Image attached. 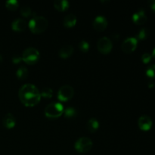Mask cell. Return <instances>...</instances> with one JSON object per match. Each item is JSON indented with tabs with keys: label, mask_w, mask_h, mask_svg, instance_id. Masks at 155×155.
I'll return each instance as SVG.
<instances>
[{
	"label": "cell",
	"mask_w": 155,
	"mask_h": 155,
	"mask_svg": "<svg viewBox=\"0 0 155 155\" xmlns=\"http://www.w3.org/2000/svg\"><path fill=\"white\" fill-rule=\"evenodd\" d=\"M2 123L5 127L8 129H12L16 124V119L12 114L8 113L3 117Z\"/></svg>",
	"instance_id": "7c38bea8"
},
{
	"label": "cell",
	"mask_w": 155,
	"mask_h": 155,
	"mask_svg": "<svg viewBox=\"0 0 155 155\" xmlns=\"http://www.w3.org/2000/svg\"><path fill=\"white\" fill-rule=\"evenodd\" d=\"M133 21L135 24H139V25L145 24L147 21V16L145 13V11L141 9L133 14Z\"/></svg>",
	"instance_id": "8fae6325"
},
{
	"label": "cell",
	"mask_w": 155,
	"mask_h": 155,
	"mask_svg": "<svg viewBox=\"0 0 155 155\" xmlns=\"http://www.w3.org/2000/svg\"><path fill=\"white\" fill-rule=\"evenodd\" d=\"M48 27V21L43 16H34L29 21V27L34 33H40L45 31Z\"/></svg>",
	"instance_id": "7a4b0ae2"
},
{
	"label": "cell",
	"mask_w": 155,
	"mask_h": 155,
	"mask_svg": "<svg viewBox=\"0 0 155 155\" xmlns=\"http://www.w3.org/2000/svg\"><path fill=\"white\" fill-rule=\"evenodd\" d=\"M21 14L24 17L27 18V17H29L31 15V14H32L31 8H30V7H29V6H27V5L22 6L21 8Z\"/></svg>",
	"instance_id": "603a6c76"
},
{
	"label": "cell",
	"mask_w": 155,
	"mask_h": 155,
	"mask_svg": "<svg viewBox=\"0 0 155 155\" xmlns=\"http://www.w3.org/2000/svg\"><path fill=\"white\" fill-rule=\"evenodd\" d=\"M54 6L57 10L63 12L68 8L69 2L67 0H55L54 2Z\"/></svg>",
	"instance_id": "2e32d148"
},
{
	"label": "cell",
	"mask_w": 155,
	"mask_h": 155,
	"mask_svg": "<svg viewBox=\"0 0 155 155\" xmlns=\"http://www.w3.org/2000/svg\"><path fill=\"white\" fill-rule=\"evenodd\" d=\"M151 54H150L149 53H145L142 55V61L144 64H148L151 61Z\"/></svg>",
	"instance_id": "484cf974"
},
{
	"label": "cell",
	"mask_w": 155,
	"mask_h": 155,
	"mask_svg": "<svg viewBox=\"0 0 155 155\" xmlns=\"http://www.w3.org/2000/svg\"><path fill=\"white\" fill-rule=\"evenodd\" d=\"M154 86V83H152V82H150L149 83H148V87L149 88H152Z\"/></svg>",
	"instance_id": "f1b7e54d"
},
{
	"label": "cell",
	"mask_w": 155,
	"mask_h": 155,
	"mask_svg": "<svg viewBox=\"0 0 155 155\" xmlns=\"http://www.w3.org/2000/svg\"><path fill=\"white\" fill-rule=\"evenodd\" d=\"M99 127V122L96 118H91L87 122V128L91 133H95Z\"/></svg>",
	"instance_id": "e0dca14e"
},
{
	"label": "cell",
	"mask_w": 155,
	"mask_h": 155,
	"mask_svg": "<svg viewBox=\"0 0 155 155\" xmlns=\"http://www.w3.org/2000/svg\"><path fill=\"white\" fill-rule=\"evenodd\" d=\"M64 114L65 117L68 118V119L73 118L77 114V110H76V109L74 107H68L64 110Z\"/></svg>",
	"instance_id": "d6986e66"
},
{
	"label": "cell",
	"mask_w": 155,
	"mask_h": 155,
	"mask_svg": "<svg viewBox=\"0 0 155 155\" xmlns=\"http://www.w3.org/2000/svg\"><path fill=\"white\" fill-rule=\"evenodd\" d=\"M18 5H19V2L17 0H8L5 2L6 8L11 11L16 10Z\"/></svg>",
	"instance_id": "44dd1931"
},
{
	"label": "cell",
	"mask_w": 155,
	"mask_h": 155,
	"mask_svg": "<svg viewBox=\"0 0 155 155\" xmlns=\"http://www.w3.org/2000/svg\"><path fill=\"white\" fill-rule=\"evenodd\" d=\"M16 75L20 80H24L28 76V70L25 66H21L16 71Z\"/></svg>",
	"instance_id": "ac0fdd59"
},
{
	"label": "cell",
	"mask_w": 155,
	"mask_h": 155,
	"mask_svg": "<svg viewBox=\"0 0 155 155\" xmlns=\"http://www.w3.org/2000/svg\"><path fill=\"white\" fill-rule=\"evenodd\" d=\"M146 75L150 79L155 78V64H152L148 67V68L146 69Z\"/></svg>",
	"instance_id": "cb8c5ba5"
},
{
	"label": "cell",
	"mask_w": 155,
	"mask_h": 155,
	"mask_svg": "<svg viewBox=\"0 0 155 155\" xmlns=\"http://www.w3.org/2000/svg\"><path fill=\"white\" fill-rule=\"evenodd\" d=\"M78 46L80 50H81L83 52H86V51H88V50H89V44L87 41L83 40L79 43Z\"/></svg>",
	"instance_id": "d4e9b609"
},
{
	"label": "cell",
	"mask_w": 155,
	"mask_h": 155,
	"mask_svg": "<svg viewBox=\"0 0 155 155\" xmlns=\"http://www.w3.org/2000/svg\"><path fill=\"white\" fill-rule=\"evenodd\" d=\"M2 61H3V58H2V56L1 54H0V64H1L2 62Z\"/></svg>",
	"instance_id": "4dcf8cb0"
},
{
	"label": "cell",
	"mask_w": 155,
	"mask_h": 155,
	"mask_svg": "<svg viewBox=\"0 0 155 155\" xmlns=\"http://www.w3.org/2000/svg\"><path fill=\"white\" fill-rule=\"evenodd\" d=\"M39 51L33 47H28L23 51L22 59L28 64H33L39 59Z\"/></svg>",
	"instance_id": "277c9868"
},
{
	"label": "cell",
	"mask_w": 155,
	"mask_h": 155,
	"mask_svg": "<svg viewBox=\"0 0 155 155\" xmlns=\"http://www.w3.org/2000/svg\"><path fill=\"white\" fill-rule=\"evenodd\" d=\"M97 47L100 52L103 53V54H108L111 51L113 43L108 37L103 36V37L100 38L98 40V43H97Z\"/></svg>",
	"instance_id": "52a82bcc"
},
{
	"label": "cell",
	"mask_w": 155,
	"mask_h": 155,
	"mask_svg": "<svg viewBox=\"0 0 155 155\" xmlns=\"http://www.w3.org/2000/svg\"><path fill=\"white\" fill-rule=\"evenodd\" d=\"M138 124L141 130L143 131H148L152 127V120L148 115H142L139 118Z\"/></svg>",
	"instance_id": "9c48e42d"
},
{
	"label": "cell",
	"mask_w": 155,
	"mask_h": 155,
	"mask_svg": "<svg viewBox=\"0 0 155 155\" xmlns=\"http://www.w3.org/2000/svg\"><path fill=\"white\" fill-rule=\"evenodd\" d=\"M27 23L22 18H16L12 24V28L15 31H23L26 29Z\"/></svg>",
	"instance_id": "4fadbf2b"
},
{
	"label": "cell",
	"mask_w": 155,
	"mask_h": 155,
	"mask_svg": "<svg viewBox=\"0 0 155 155\" xmlns=\"http://www.w3.org/2000/svg\"><path fill=\"white\" fill-rule=\"evenodd\" d=\"M74 88L70 85H64L58 92V98L60 101H66L72 98L74 96Z\"/></svg>",
	"instance_id": "8992f818"
},
{
	"label": "cell",
	"mask_w": 155,
	"mask_h": 155,
	"mask_svg": "<svg viewBox=\"0 0 155 155\" xmlns=\"http://www.w3.org/2000/svg\"><path fill=\"white\" fill-rule=\"evenodd\" d=\"M138 40L136 37H128L124 39L121 44V48L125 53H131L134 51L137 47Z\"/></svg>",
	"instance_id": "ba28073f"
},
{
	"label": "cell",
	"mask_w": 155,
	"mask_h": 155,
	"mask_svg": "<svg viewBox=\"0 0 155 155\" xmlns=\"http://www.w3.org/2000/svg\"><path fill=\"white\" fill-rule=\"evenodd\" d=\"M63 24L64 27H68V28L73 27L77 24V17L75 16V15L72 13L68 14L64 17V18Z\"/></svg>",
	"instance_id": "9a60e30c"
},
{
	"label": "cell",
	"mask_w": 155,
	"mask_h": 155,
	"mask_svg": "<svg viewBox=\"0 0 155 155\" xmlns=\"http://www.w3.org/2000/svg\"><path fill=\"white\" fill-rule=\"evenodd\" d=\"M148 3L149 7L151 8V10L155 12V0H149Z\"/></svg>",
	"instance_id": "83f0119b"
},
{
	"label": "cell",
	"mask_w": 155,
	"mask_h": 155,
	"mask_svg": "<svg viewBox=\"0 0 155 155\" xmlns=\"http://www.w3.org/2000/svg\"><path fill=\"white\" fill-rule=\"evenodd\" d=\"M18 95L21 102L28 107L35 106L41 99L39 90L35 85L31 83H26L23 85L20 88Z\"/></svg>",
	"instance_id": "6da1fadb"
},
{
	"label": "cell",
	"mask_w": 155,
	"mask_h": 155,
	"mask_svg": "<svg viewBox=\"0 0 155 155\" xmlns=\"http://www.w3.org/2000/svg\"><path fill=\"white\" fill-rule=\"evenodd\" d=\"M148 34H149V32H148V30L147 28H142L138 32V33L136 34V39H139V40H143V39H145L148 36Z\"/></svg>",
	"instance_id": "ffe728a7"
},
{
	"label": "cell",
	"mask_w": 155,
	"mask_h": 155,
	"mask_svg": "<svg viewBox=\"0 0 155 155\" xmlns=\"http://www.w3.org/2000/svg\"><path fill=\"white\" fill-rule=\"evenodd\" d=\"M107 21L105 17L102 15H98L95 17L93 21V27L98 31H102L107 27Z\"/></svg>",
	"instance_id": "30bf717a"
},
{
	"label": "cell",
	"mask_w": 155,
	"mask_h": 155,
	"mask_svg": "<svg viewBox=\"0 0 155 155\" xmlns=\"http://www.w3.org/2000/svg\"><path fill=\"white\" fill-rule=\"evenodd\" d=\"M74 53V47L71 45H65L60 48L58 55L62 58H67Z\"/></svg>",
	"instance_id": "5bb4252c"
},
{
	"label": "cell",
	"mask_w": 155,
	"mask_h": 155,
	"mask_svg": "<svg viewBox=\"0 0 155 155\" xmlns=\"http://www.w3.org/2000/svg\"><path fill=\"white\" fill-rule=\"evenodd\" d=\"M151 56H153V57H154V58H155V48H154V50H153V51H152V55H151Z\"/></svg>",
	"instance_id": "f546056e"
},
{
	"label": "cell",
	"mask_w": 155,
	"mask_h": 155,
	"mask_svg": "<svg viewBox=\"0 0 155 155\" xmlns=\"http://www.w3.org/2000/svg\"><path fill=\"white\" fill-rule=\"evenodd\" d=\"M41 95L44 98H51L53 95V91L51 88L49 87H44L42 88L40 92Z\"/></svg>",
	"instance_id": "7402d4cb"
},
{
	"label": "cell",
	"mask_w": 155,
	"mask_h": 155,
	"mask_svg": "<svg viewBox=\"0 0 155 155\" xmlns=\"http://www.w3.org/2000/svg\"><path fill=\"white\" fill-rule=\"evenodd\" d=\"M92 147V142L89 138L83 136L79 138L75 142V148L80 153H86L90 151Z\"/></svg>",
	"instance_id": "5b68a950"
},
{
	"label": "cell",
	"mask_w": 155,
	"mask_h": 155,
	"mask_svg": "<svg viewBox=\"0 0 155 155\" xmlns=\"http://www.w3.org/2000/svg\"><path fill=\"white\" fill-rule=\"evenodd\" d=\"M22 60V57L18 54H15V55L12 57V62L14 64H18L19 62H21V61Z\"/></svg>",
	"instance_id": "4316f807"
},
{
	"label": "cell",
	"mask_w": 155,
	"mask_h": 155,
	"mask_svg": "<svg viewBox=\"0 0 155 155\" xmlns=\"http://www.w3.org/2000/svg\"><path fill=\"white\" fill-rule=\"evenodd\" d=\"M44 113L48 118H57L64 113V107L59 102L49 103L45 107Z\"/></svg>",
	"instance_id": "3957f363"
}]
</instances>
